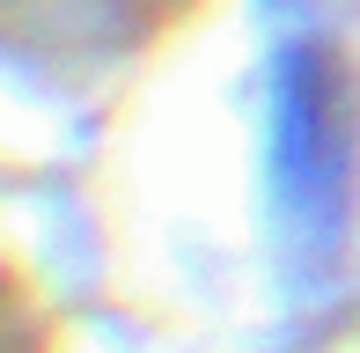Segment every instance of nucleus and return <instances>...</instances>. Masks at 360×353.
Here are the masks:
<instances>
[{"instance_id": "nucleus-1", "label": "nucleus", "mask_w": 360, "mask_h": 353, "mask_svg": "<svg viewBox=\"0 0 360 353\" xmlns=\"http://www.w3.org/2000/svg\"><path fill=\"white\" fill-rule=\"evenodd\" d=\"M287 184H294V214H309L316 229L338 221L346 199V125H338V82L302 59L287 74Z\"/></svg>"}]
</instances>
